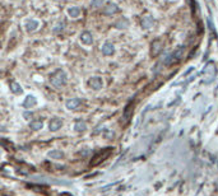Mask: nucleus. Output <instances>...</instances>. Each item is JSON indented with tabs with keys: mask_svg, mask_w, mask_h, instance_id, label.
Wrapping results in <instances>:
<instances>
[{
	"mask_svg": "<svg viewBox=\"0 0 218 196\" xmlns=\"http://www.w3.org/2000/svg\"><path fill=\"white\" fill-rule=\"evenodd\" d=\"M10 91L14 93V94H19V93H22V87H20L18 83L13 82V83H10Z\"/></svg>",
	"mask_w": 218,
	"mask_h": 196,
	"instance_id": "nucleus-19",
	"label": "nucleus"
},
{
	"mask_svg": "<svg viewBox=\"0 0 218 196\" xmlns=\"http://www.w3.org/2000/svg\"><path fill=\"white\" fill-rule=\"evenodd\" d=\"M160 52H161V42L160 41H155L152 44L151 54H152V56H156V55H158Z\"/></svg>",
	"mask_w": 218,
	"mask_h": 196,
	"instance_id": "nucleus-14",
	"label": "nucleus"
},
{
	"mask_svg": "<svg viewBox=\"0 0 218 196\" xmlns=\"http://www.w3.org/2000/svg\"><path fill=\"white\" fill-rule=\"evenodd\" d=\"M105 3V0H92L91 3V7L93 8H98V7H102V4Z\"/></svg>",
	"mask_w": 218,
	"mask_h": 196,
	"instance_id": "nucleus-20",
	"label": "nucleus"
},
{
	"mask_svg": "<svg viewBox=\"0 0 218 196\" xmlns=\"http://www.w3.org/2000/svg\"><path fill=\"white\" fill-rule=\"evenodd\" d=\"M61 126H63V121L60 120V118H58V117H54L52 120L50 121V123H49V129L51 131H58Z\"/></svg>",
	"mask_w": 218,
	"mask_h": 196,
	"instance_id": "nucleus-8",
	"label": "nucleus"
},
{
	"mask_svg": "<svg viewBox=\"0 0 218 196\" xmlns=\"http://www.w3.org/2000/svg\"><path fill=\"white\" fill-rule=\"evenodd\" d=\"M88 84H89V87L93 88L95 91L101 89L102 86H104V83H102V79L100 78V76H93V78H91V79L88 80Z\"/></svg>",
	"mask_w": 218,
	"mask_h": 196,
	"instance_id": "nucleus-3",
	"label": "nucleus"
},
{
	"mask_svg": "<svg viewBox=\"0 0 218 196\" xmlns=\"http://www.w3.org/2000/svg\"><path fill=\"white\" fill-rule=\"evenodd\" d=\"M182 55V49H180V50H176V51H174L172 54H171V56L168 57V60H167V64H174V62H176V61H179V59H180V56Z\"/></svg>",
	"mask_w": 218,
	"mask_h": 196,
	"instance_id": "nucleus-12",
	"label": "nucleus"
},
{
	"mask_svg": "<svg viewBox=\"0 0 218 196\" xmlns=\"http://www.w3.org/2000/svg\"><path fill=\"white\" fill-rule=\"evenodd\" d=\"M64 25H65V22H64V20H63V22H60V23H58V24H56V28H54V32L58 33V32L63 31V29H64Z\"/></svg>",
	"mask_w": 218,
	"mask_h": 196,
	"instance_id": "nucleus-21",
	"label": "nucleus"
},
{
	"mask_svg": "<svg viewBox=\"0 0 218 196\" xmlns=\"http://www.w3.org/2000/svg\"><path fill=\"white\" fill-rule=\"evenodd\" d=\"M74 129H75V131H78V133H83V131L87 129V123L83 120H77L74 123Z\"/></svg>",
	"mask_w": 218,
	"mask_h": 196,
	"instance_id": "nucleus-13",
	"label": "nucleus"
},
{
	"mask_svg": "<svg viewBox=\"0 0 218 196\" xmlns=\"http://www.w3.org/2000/svg\"><path fill=\"white\" fill-rule=\"evenodd\" d=\"M128 25H129V22H128L126 18H120L116 22V24H115V27L119 28V29H122V28H126Z\"/></svg>",
	"mask_w": 218,
	"mask_h": 196,
	"instance_id": "nucleus-18",
	"label": "nucleus"
},
{
	"mask_svg": "<svg viewBox=\"0 0 218 196\" xmlns=\"http://www.w3.org/2000/svg\"><path fill=\"white\" fill-rule=\"evenodd\" d=\"M79 105H80V99H79V98H70V99H68L65 102V106H66L68 110H74V108L78 107Z\"/></svg>",
	"mask_w": 218,
	"mask_h": 196,
	"instance_id": "nucleus-10",
	"label": "nucleus"
},
{
	"mask_svg": "<svg viewBox=\"0 0 218 196\" xmlns=\"http://www.w3.org/2000/svg\"><path fill=\"white\" fill-rule=\"evenodd\" d=\"M0 75H1V71H0Z\"/></svg>",
	"mask_w": 218,
	"mask_h": 196,
	"instance_id": "nucleus-23",
	"label": "nucleus"
},
{
	"mask_svg": "<svg viewBox=\"0 0 218 196\" xmlns=\"http://www.w3.org/2000/svg\"><path fill=\"white\" fill-rule=\"evenodd\" d=\"M29 126H31V129H33V130H41L42 127H44V122L41 120H33L29 123Z\"/></svg>",
	"mask_w": 218,
	"mask_h": 196,
	"instance_id": "nucleus-17",
	"label": "nucleus"
},
{
	"mask_svg": "<svg viewBox=\"0 0 218 196\" xmlns=\"http://www.w3.org/2000/svg\"><path fill=\"white\" fill-rule=\"evenodd\" d=\"M102 54L106 55V56H110V55H112L115 52V46L111 44V42H106V44H104V46H102Z\"/></svg>",
	"mask_w": 218,
	"mask_h": 196,
	"instance_id": "nucleus-9",
	"label": "nucleus"
},
{
	"mask_svg": "<svg viewBox=\"0 0 218 196\" xmlns=\"http://www.w3.org/2000/svg\"><path fill=\"white\" fill-rule=\"evenodd\" d=\"M111 152H112V149H111V148H107V149H105V150L98 152L97 154L93 157V159L91 160V166H97V164H100L102 160H105V159L111 154Z\"/></svg>",
	"mask_w": 218,
	"mask_h": 196,
	"instance_id": "nucleus-2",
	"label": "nucleus"
},
{
	"mask_svg": "<svg viewBox=\"0 0 218 196\" xmlns=\"http://www.w3.org/2000/svg\"><path fill=\"white\" fill-rule=\"evenodd\" d=\"M24 27H26V31L27 32H35L36 29L40 27V23H38V20H36V19H29L26 22Z\"/></svg>",
	"mask_w": 218,
	"mask_h": 196,
	"instance_id": "nucleus-6",
	"label": "nucleus"
},
{
	"mask_svg": "<svg viewBox=\"0 0 218 196\" xmlns=\"http://www.w3.org/2000/svg\"><path fill=\"white\" fill-rule=\"evenodd\" d=\"M31 116H32V113H29V112H26L24 113V117L27 118V120H28V117H31Z\"/></svg>",
	"mask_w": 218,
	"mask_h": 196,
	"instance_id": "nucleus-22",
	"label": "nucleus"
},
{
	"mask_svg": "<svg viewBox=\"0 0 218 196\" xmlns=\"http://www.w3.org/2000/svg\"><path fill=\"white\" fill-rule=\"evenodd\" d=\"M140 24H142V27L144 29H149L155 25V19H153V17H151V15H144L142 20H140Z\"/></svg>",
	"mask_w": 218,
	"mask_h": 196,
	"instance_id": "nucleus-4",
	"label": "nucleus"
},
{
	"mask_svg": "<svg viewBox=\"0 0 218 196\" xmlns=\"http://www.w3.org/2000/svg\"><path fill=\"white\" fill-rule=\"evenodd\" d=\"M36 105H37V99L33 96H28L24 99V102H23V107L24 108H32L33 106H36Z\"/></svg>",
	"mask_w": 218,
	"mask_h": 196,
	"instance_id": "nucleus-11",
	"label": "nucleus"
},
{
	"mask_svg": "<svg viewBox=\"0 0 218 196\" xmlns=\"http://www.w3.org/2000/svg\"><path fill=\"white\" fill-rule=\"evenodd\" d=\"M117 12H119V7L115 3H109L104 8V14H106V15H112Z\"/></svg>",
	"mask_w": 218,
	"mask_h": 196,
	"instance_id": "nucleus-7",
	"label": "nucleus"
},
{
	"mask_svg": "<svg viewBox=\"0 0 218 196\" xmlns=\"http://www.w3.org/2000/svg\"><path fill=\"white\" fill-rule=\"evenodd\" d=\"M68 14L71 18H78L79 14H80V9L78 7H70L69 9H68Z\"/></svg>",
	"mask_w": 218,
	"mask_h": 196,
	"instance_id": "nucleus-15",
	"label": "nucleus"
},
{
	"mask_svg": "<svg viewBox=\"0 0 218 196\" xmlns=\"http://www.w3.org/2000/svg\"><path fill=\"white\" fill-rule=\"evenodd\" d=\"M50 82L54 87L56 88H61L63 86L66 84V74L63 69H58L55 70L52 74L50 75Z\"/></svg>",
	"mask_w": 218,
	"mask_h": 196,
	"instance_id": "nucleus-1",
	"label": "nucleus"
},
{
	"mask_svg": "<svg viewBox=\"0 0 218 196\" xmlns=\"http://www.w3.org/2000/svg\"><path fill=\"white\" fill-rule=\"evenodd\" d=\"M49 157L51 159H61L64 157V154H63V152L58 150V149H54V150H51L49 153Z\"/></svg>",
	"mask_w": 218,
	"mask_h": 196,
	"instance_id": "nucleus-16",
	"label": "nucleus"
},
{
	"mask_svg": "<svg viewBox=\"0 0 218 196\" xmlns=\"http://www.w3.org/2000/svg\"><path fill=\"white\" fill-rule=\"evenodd\" d=\"M80 41H82V44L83 45H92L93 44V36H92V33L91 32H88V31H84V32H82L80 33Z\"/></svg>",
	"mask_w": 218,
	"mask_h": 196,
	"instance_id": "nucleus-5",
	"label": "nucleus"
}]
</instances>
